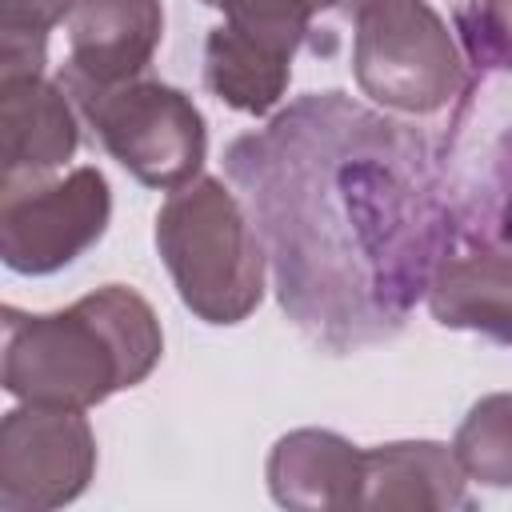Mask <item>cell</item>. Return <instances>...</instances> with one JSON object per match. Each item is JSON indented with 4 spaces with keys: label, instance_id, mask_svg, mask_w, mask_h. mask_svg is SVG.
Wrapping results in <instances>:
<instances>
[{
    "label": "cell",
    "instance_id": "cell-6",
    "mask_svg": "<svg viewBox=\"0 0 512 512\" xmlns=\"http://www.w3.org/2000/svg\"><path fill=\"white\" fill-rule=\"evenodd\" d=\"M112 196L100 168H72L60 180L0 184V252L12 272L44 276L72 264L108 228Z\"/></svg>",
    "mask_w": 512,
    "mask_h": 512
},
{
    "label": "cell",
    "instance_id": "cell-5",
    "mask_svg": "<svg viewBox=\"0 0 512 512\" xmlns=\"http://www.w3.org/2000/svg\"><path fill=\"white\" fill-rule=\"evenodd\" d=\"M56 84L92 124L100 144L140 184L172 192L196 180L208 152V132L200 108L184 92L144 76L124 84H80V80H56Z\"/></svg>",
    "mask_w": 512,
    "mask_h": 512
},
{
    "label": "cell",
    "instance_id": "cell-15",
    "mask_svg": "<svg viewBox=\"0 0 512 512\" xmlns=\"http://www.w3.org/2000/svg\"><path fill=\"white\" fill-rule=\"evenodd\" d=\"M76 0H0V76H40L48 32Z\"/></svg>",
    "mask_w": 512,
    "mask_h": 512
},
{
    "label": "cell",
    "instance_id": "cell-7",
    "mask_svg": "<svg viewBox=\"0 0 512 512\" xmlns=\"http://www.w3.org/2000/svg\"><path fill=\"white\" fill-rule=\"evenodd\" d=\"M96 472V436L80 408H12L0 428V508L44 512L76 500Z\"/></svg>",
    "mask_w": 512,
    "mask_h": 512
},
{
    "label": "cell",
    "instance_id": "cell-18",
    "mask_svg": "<svg viewBox=\"0 0 512 512\" xmlns=\"http://www.w3.org/2000/svg\"><path fill=\"white\" fill-rule=\"evenodd\" d=\"M456 224L512 256V132L500 140L480 196L468 208H460Z\"/></svg>",
    "mask_w": 512,
    "mask_h": 512
},
{
    "label": "cell",
    "instance_id": "cell-3",
    "mask_svg": "<svg viewBox=\"0 0 512 512\" xmlns=\"http://www.w3.org/2000/svg\"><path fill=\"white\" fill-rule=\"evenodd\" d=\"M156 248L180 300L208 324H240L264 296V240L216 176L168 192L156 212Z\"/></svg>",
    "mask_w": 512,
    "mask_h": 512
},
{
    "label": "cell",
    "instance_id": "cell-9",
    "mask_svg": "<svg viewBox=\"0 0 512 512\" xmlns=\"http://www.w3.org/2000/svg\"><path fill=\"white\" fill-rule=\"evenodd\" d=\"M428 308L444 328H468L512 344V256L456 224V236L436 264Z\"/></svg>",
    "mask_w": 512,
    "mask_h": 512
},
{
    "label": "cell",
    "instance_id": "cell-11",
    "mask_svg": "<svg viewBox=\"0 0 512 512\" xmlns=\"http://www.w3.org/2000/svg\"><path fill=\"white\" fill-rule=\"evenodd\" d=\"M268 488L284 508H360L364 452L336 432H288L268 456Z\"/></svg>",
    "mask_w": 512,
    "mask_h": 512
},
{
    "label": "cell",
    "instance_id": "cell-17",
    "mask_svg": "<svg viewBox=\"0 0 512 512\" xmlns=\"http://www.w3.org/2000/svg\"><path fill=\"white\" fill-rule=\"evenodd\" d=\"M460 48L472 72H512V0H468L456 8Z\"/></svg>",
    "mask_w": 512,
    "mask_h": 512
},
{
    "label": "cell",
    "instance_id": "cell-1",
    "mask_svg": "<svg viewBox=\"0 0 512 512\" xmlns=\"http://www.w3.org/2000/svg\"><path fill=\"white\" fill-rule=\"evenodd\" d=\"M224 168L264 240L280 308L332 356L392 340L456 236L436 144L344 92L292 100L236 136Z\"/></svg>",
    "mask_w": 512,
    "mask_h": 512
},
{
    "label": "cell",
    "instance_id": "cell-2",
    "mask_svg": "<svg viewBox=\"0 0 512 512\" xmlns=\"http://www.w3.org/2000/svg\"><path fill=\"white\" fill-rule=\"evenodd\" d=\"M0 320L4 388L32 404L84 412L140 384L164 352L152 304L124 284H104L48 316L4 308Z\"/></svg>",
    "mask_w": 512,
    "mask_h": 512
},
{
    "label": "cell",
    "instance_id": "cell-14",
    "mask_svg": "<svg viewBox=\"0 0 512 512\" xmlns=\"http://www.w3.org/2000/svg\"><path fill=\"white\" fill-rule=\"evenodd\" d=\"M452 452L468 480L512 488V392L484 396L456 428Z\"/></svg>",
    "mask_w": 512,
    "mask_h": 512
},
{
    "label": "cell",
    "instance_id": "cell-16",
    "mask_svg": "<svg viewBox=\"0 0 512 512\" xmlns=\"http://www.w3.org/2000/svg\"><path fill=\"white\" fill-rule=\"evenodd\" d=\"M204 4L220 8L224 24L296 56V48L312 36V20L348 0H204Z\"/></svg>",
    "mask_w": 512,
    "mask_h": 512
},
{
    "label": "cell",
    "instance_id": "cell-12",
    "mask_svg": "<svg viewBox=\"0 0 512 512\" xmlns=\"http://www.w3.org/2000/svg\"><path fill=\"white\" fill-rule=\"evenodd\" d=\"M464 468L432 440L380 444L364 452L360 508H468Z\"/></svg>",
    "mask_w": 512,
    "mask_h": 512
},
{
    "label": "cell",
    "instance_id": "cell-13",
    "mask_svg": "<svg viewBox=\"0 0 512 512\" xmlns=\"http://www.w3.org/2000/svg\"><path fill=\"white\" fill-rule=\"evenodd\" d=\"M292 76V52L256 40L232 24H216L204 44V84L228 108L264 116L280 104Z\"/></svg>",
    "mask_w": 512,
    "mask_h": 512
},
{
    "label": "cell",
    "instance_id": "cell-4",
    "mask_svg": "<svg viewBox=\"0 0 512 512\" xmlns=\"http://www.w3.org/2000/svg\"><path fill=\"white\" fill-rule=\"evenodd\" d=\"M352 72L364 96L404 116H432L472 96L476 72L424 0H348Z\"/></svg>",
    "mask_w": 512,
    "mask_h": 512
},
{
    "label": "cell",
    "instance_id": "cell-10",
    "mask_svg": "<svg viewBox=\"0 0 512 512\" xmlns=\"http://www.w3.org/2000/svg\"><path fill=\"white\" fill-rule=\"evenodd\" d=\"M76 112L44 76H0V184L40 180L76 152Z\"/></svg>",
    "mask_w": 512,
    "mask_h": 512
},
{
    "label": "cell",
    "instance_id": "cell-8",
    "mask_svg": "<svg viewBox=\"0 0 512 512\" xmlns=\"http://www.w3.org/2000/svg\"><path fill=\"white\" fill-rule=\"evenodd\" d=\"M164 36L160 0H76L68 12V64L60 80L124 84L136 80Z\"/></svg>",
    "mask_w": 512,
    "mask_h": 512
}]
</instances>
